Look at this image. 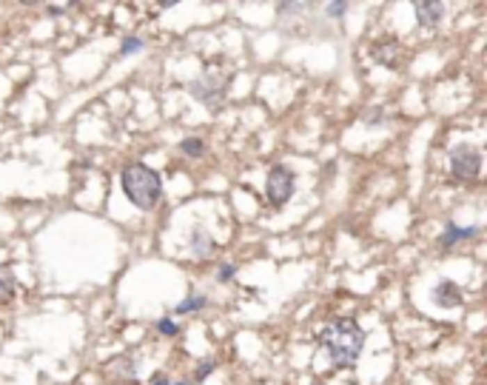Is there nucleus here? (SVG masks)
I'll use <instances>...</instances> for the list:
<instances>
[{
  "mask_svg": "<svg viewBox=\"0 0 487 385\" xmlns=\"http://www.w3.org/2000/svg\"><path fill=\"white\" fill-rule=\"evenodd\" d=\"M319 345L322 351L328 354V360L337 366V368H345L351 363H356V357L365 348V331L362 325L351 317L345 320H333L330 325H325L322 334H319Z\"/></svg>",
  "mask_w": 487,
  "mask_h": 385,
  "instance_id": "1",
  "label": "nucleus"
},
{
  "mask_svg": "<svg viewBox=\"0 0 487 385\" xmlns=\"http://www.w3.org/2000/svg\"><path fill=\"white\" fill-rule=\"evenodd\" d=\"M120 186L129 203L140 212H151L163 197V180L154 168H148L145 163H129L120 171Z\"/></svg>",
  "mask_w": 487,
  "mask_h": 385,
  "instance_id": "2",
  "label": "nucleus"
},
{
  "mask_svg": "<svg viewBox=\"0 0 487 385\" xmlns=\"http://www.w3.org/2000/svg\"><path fill=\"white\" fill-rule=\"evenodd\" d=\"M228 86H231V77L228 74L205 72L197 80H191V97H197L208 109H220L223 100H225V95H228Z\"/></svg>",
  "mask_w": 487,
  "mask_h": 385,
  "instance_id": "3",
  "label": "nucleus"
},
{
  "mask_svg": "<svg viewBox=\"0 0 487 385\" xmlns=\"http://www.w3.org/2000/svg\"><path fill=\"white\" fill-rule=\"evenodd\" d=\"M450 171L456 180H476L481 171V152L470 143H459L450 149Z\"/></svg>",
  "mask_w": 487,
  "mask_h": 385,
  "instance_id": "4",
  "label": "nucleus"
},
{
  "mask_svg": "<svg viewBox=\"0 0 487 385\" xmlns=\"http://www.w3.org/2000/svg\"><path fill=\"white\" fill-rule=\"evenodd\" d=\"M294 189H296V177L288 166H273L268 171V180H265V191H268V200L273 205H282L294 197Z\"/></svg>",
  "mask_w": 487,
  "mask_h": 385,
  "instance_id": "5",
  "label": "nucleus"
},
{
  "mask_svg": "<svg viewBox=\"0 0 487 385\" xmlns=\"http://www.w3.org/2000/svg\"><path fill=\"white\" fill-rule=\"evenodd\" d=\"M433 303L442 306V308H459L462 306V288L456 283H450V280H442L433 288Z\"/></svg>",
  "mask_w": 487,
  "mask_h": 385,
  "instance_id": "6",
  "label": "nucleus"
},
{
  "mask_svg": "<svg viewBox=\"0 0 487 385\" xmlns=\"http://www.w3.org/2000/svg\"><path fill=\"white\" fill-rule=\"evenodd\" d=\"M413 12H416V20L422 26H436L445 17V6L436 3V0H419V3L413 6Z\"/></svg>",
  "mask_w": 487,
  "mask_h": 385,
  "instance_id": "7",
  "label": "nucleus"
},
{
  "mask_svg": "<svg viewBox=\"0 0 487 385\" xmlns=\"http://www.w3.org/2000/svg\"><path fill=\"white\" fill-rule=\"evenodd\" d=\"M479 228H462V226H456V223H447L445 226V234L439 237V249H450L456 246L459 240H468V237H476Z\"/></svg>",
  "mask_w": 487,
  "mask_h": 385,
  "instance_id": "8",
  "label": "nucleus"
},
{
  "mask_svg": "<svg viewBox=\"0 0 487 385\" xmlns=\"http://www.w3.org/2000/svg\"><path fill=\"white\" fill-rule=\"evenodd\" d=\"M211 251H214V240H211V234L205 228H194L191 231V254L197 260H205Z\"/></svg>",
  "mask_w": 487,
  "mask_h": 385,
  "instance_id": "9",
  "label": "nucleus"
},
{
  "mask_svg": "<svg viewBox=\"0 0 487 385\" xmlns=\"http://www.w3.org/2000/svg\"><path fill=\"white\" fill-rule=\"evenodd\" d=\"M374 57L385 66V69H397V57H399V49L397 43H379L374 49Z\"/></svg>",
  "mask_w": 487,
  "mask_h": 385,
  "instance_id": "10",
  "label": "nucleus"
},
{
  "mask_svg": "<svg viewBox=\"0 0 487 385\" xmlns=\"http://www.w3.org/2000/svg\"><path fill=\"white\" fill-rule=\"evenodd\" d=\"M205 306H208L205 294H191V297H186V300L177 306V314H194V311H202Z\"/></svg>",
  "mask_w": 487,
  "mask_h": 385,
  "instance_id": "11",
  "label": "nucleus"
},
{
  "mask_svg": "<svg viewBox=\"0 0 487 385\" xmlns=\"http://www.w3.org/2000/svg\"><path fill=\"white\" fill-rule=\"evenodd\" d=\"M12 294H15V274L6 265H0V300H9Z\"/></svg>",
  "mask_w": 487,
  "mask_h": 385,
  "instance_id": "12",
  "label": "nucleus"
},
{
  "mask_svg": "<svg viewBox=\"0 0 487 385\" xmlns=\"http://www.w3.org/2000/svg\"><path fill=\"white\" fill-rule=\"evenodd\" d=\"M179 152L189 155V157H202L205 155V143L200 137H186V140L179 143Z\"/></svg>",
  "mask_w": 487,
  "mask_h": 385,
  "instance_id": "13",
  "label": "nucleus"
},
{
  "mask_svg": "<svg viewBox=\"0 0 487 385\" xmlns=\"http://www.w3.org/2000/svg\"><path fill=\"white\" fill-rule=\"evenodd\" d=\"M157 331H160V334H166V337H177V334H179V325H177L174 320L163 317V320H157Z\"/></svg>",
  "mask_w": 487,
  "mask_h": 385,
  "instance_id": "14",
  "label": "nucleus"
},
{
  "mask_svg": "<svg viewBox=\"0 0 487 385\" xmlns=\"http://www.w3.org/2000/svg\"><path fill=\"white\" fill-rule=\"evenodd\" d=\"M143 46H145V43H143L140 38H126L123 46H120V54H123V57H126V54H137V52H143Z\"/></svg>",
  "mask_w": 487,
  "mask_h": 385,
  "instance_id": "15",
  "label": "nucleus"
},
{
  "mask_svg": "<svg viewBox=\"0 0 487 385\" xmlns=\"http://www.w3.org/2000/svg\"><path fill=\"white\" fill-rule=\"evenodd\" d=\"M217 368V363H211V360H202L200 366H197V379H205L211 371H214Z\"/></svg>",
  "mask_w": 487,
  "mask_h": 385,
  "instance_id": "16",
  "label": "nucleus"
},
{
  "mask_svg": "<svg viewBox=\"0 0 487 385\" xmlns=\"http://www.w3.org/2000/svg\"><path fill=\"white\" fill-rule=\"evenodd\" d=\"M330 17H342L345 12H348V3H328V9H325Z\"/></svg>",
  "mask_w": 487,
  "mask_h": 385,
  "instance_id": "17",
  "label": "nucleus"
},
{
  "mask_svg": "<svg viewBox=\"0 0 487 385\" xmlns=\"http://www.w3.org/2000/svg\"><path fill=\"white\" fill-rule=\"evenodd\" d=\"M365 123H368V126H376V123H382V109H371L368 114H365Z\"/></svg>",
  "mask_w": 487,
  "mask_h": 385,
  "instance_id": "18",
  "label": "nucleus"
},
{
  "mask_svg": "<svg viewBox=\"0 0 487 385\" xmlns=\"http://www.w3.org/2000/svg\"><path fill=\"white\" fill-rule=\"evenodd\" d=\"M234 274H237V269L231 262H225L223 269H220V283H228V280H234Z\"/></svg>",
  "mask_w": 487,
  "mask_h": 385,
  "instance_id": "19",
  "label": "nucleus"
},
{
  "mask_svg": "<svg viewBox=\"0 0 487 385\" xmlns=\"http://www.w3.org/2000/svg\"><path fill=\"white\" fill-rule=\"evenodd\" d=\"M120 363V371H123L126 377H134V366H131V357H123V360H117Z\"/></svg>",
  "mask_w": 487,
  "mask_h": 385,
  "instance_id": "20",
  "label": "nucleus"
},
{
  "mask_svg": "<svg viewBox=\"0 0 487 385\" xmlns=\"http://www.w3.org/2000/svg\"><path fill=\"white\" fill-rule=\"evenodd\" d=\"M151 385H194V382H189V379H182V382H168V379H160V377H157Z\"/></svg>",
  "mask_w": 487,
  "mask_h": 385,
  "instance_id": "21",
  "label": "nucleus"
},
{
  "mask_svg": "<svg viewBox=\"0 0 487 385\" xmlns=\"http://www.w3.org/2000/svg\"><path fill=\"white\" fill-rule=\"evenodd\" d=\"M69 6H49V15H63Z\"/></svg>",
  "mask_w": 487,
  "mask_h": 385,
  "instance_id": "22",
  "label": "nucleus"
}]
</instances>
